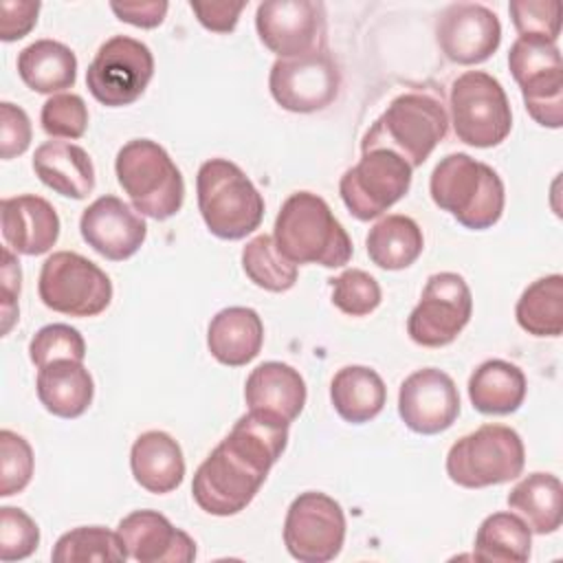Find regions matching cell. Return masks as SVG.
<instances>
[{"mask_svg":"<svg viewBox=\"0 0 563 563\" xmlns=\"http://www.w3.org/2000/svg\"><path fill=\"white\" fill-rule=\"evenodd\" d=\"M286 442V420L249 409L198 466L191 482L194 501L216 517L238 515L253 501Z\"/></svg>","mask_w":563,"mask_h":563,"instance_id":"cell-1","label":"cell"},{"mask_svg":"<svg viewBox=\"0 0 563 563\" xmlns=\"http://www.w3.org/2000/svg\"><path fill=\"white\" fill-rule=\"evenodd\" d=\"M273 240L292 264H321L336 268L350 262L352 240L334 218L330 205L312 191L288 196L275 218Z\"/></svg>","mask_w":563,"mask_h":563,"instance_id":"cell-2","label":"cell"},{"mask_svg":"<svg viewBox=\"0 0 563 563\" xmlns=\"http://www.w3.org/2000/svg\"><path fill=\"white\" fill-rule=\"evenodd\" d=\"M433 202L473 231L490 229L504 213V183L499 174L464 152L449 154L431 172Z\"/></svg>","mask_w":563,"mask_h":563,"instance_id":"cell-3","label":"cell"},{"mask_svg":"<svg viewBox=\"0 0 563 563\" xmlns=\"http://www.w3.org/2000/svg\"><path fill=\"white\" fill-rule=\"evenodd\" d=\"M449 117L442 101L422 90H409L389 101L369 125L361 150H389L409 167H420L435 145L446 136Z\"/></svg>","mask_w":563,"mask_h":563,"instance_id":"cell-4","label":"cell"},{"mask_svg":"<svg viewBox=\"0 0 563 563\" xmlns=\"http://www.w3.org/2000/svg\"><path fill=\"white\" fill-rule=\"evenodd\" d=\"M198 209L207 229L222 240H242L264 218V198L251 178L227 158H209L196 176Z\"/></svg>","mask_w":563,"mask_h":563,"instance_id":"cell-5","label":"cell"},{"mask_svg":"<svg viewBox=\"0 0 563 563\" xmlns=\"http://www.w3.org/2000/svg\"><path fill=\"white\" fill-rule=\"evenodd\" d=\"M114 172L139 213L167 220L180 211L185 200L183 174L156 141H128L117 154Z\"/></svg>","mask_w":563,"mask_h":563,"instance_id":"cell-6","label":"cell"},{"mask_svg":"<svg viewBox=\"0 0 563 563\" xmlns=\"http://www.w3.org/2000/svg\"><path fill=\"white\" fill-rule=\"evenodd\" d=\"M523 464V442L506 424H482L453 442L446 453V475L464 488L506 484L521 475Z\"/></svg>","mask_w":563,"mask_h":563,"instance_id":"cell-7","label":"cell"},{"mask_svg":"<svg viewBox=\"0 0 563 563\" xmlns=\"http://www.w3.org/2000/svg\"><path fill=\"white\" fill-rule=\"evenodd\" d=\"M451 123L455 136L473 147L499 145L512 128V112L501 84L484 70H466L451 84Z\"/></svg>","mask_w":563,"mask_h":563,"instance_id":"cell-8","label":"cell"},{"mask_svg":"<svg viewBox=\"0 0 563 563\" xmlns=\"http://www.w3.org/2000/svg\"><path fill=\"white\" fill-rule=\"evenodd\" d=\"M508 68L521 88L528 114L543 128L563 123V64L556 42L519 35L508 53Z\"/></svg>","mask_w":563,"mask_h":563,"instance_id":"cell-9","label":"cell"},{"mask_svg":"<svg viewBox=\"0 0 563 563\" xmlns=\"http://www.w3.org/2000/svg\"><path fill=\"white\" fill-rule=\"evenodd\" d=\"M46 308L70 317H97L112 301L110 277L88 257L57 251L46 257L37 279Z\"/></svg>","mask_w":563,"mask_h":563,"instance_id":"cell-10","label":"cell"},{"mask_svg":"<svg viewBox=\"0 0 563 563\" xmlns=\"http://www.w3.org/2000/svg\"><path fill=\"white\" fill-rule=\"evenodd\" d=\"M154 75V55L141 40L114 35L106 40L86 70L90 95L108 106L121 108L134 103Z\"/></svg>","mask_w":563,"mask_h":563,"instance_id":"cell-11","label":"cell"},{"mask_svg":"<svg viewBox=\"0 0 563 563\" xmlns=\"http://www.w3.org/2000/svg\"><path fill=\"white\" fill-rule=\"evenodd\" d=\"M411 167L389 150H367L339 183L347 211L358 220H372L394 207L411 187Z\"/></svg>","mask_w":563,"mask_h":563,"instance_id":"cell-12","label":"cell"},{"mask_svg":"<svg viewBox=\"0 0 563 563\" xmlns=\"http://www.w3.org/2000/svg\"><path fill=\"white\" fill-rule=\"evenodd\" d=\"M345 541V515L336 499L308 490L292 499L284 521V543L301 563L332 561Z\"/></svg>","mask_w":563,"mask_h":563,"instance_id":"cell-13","label":"cell"},{"mask_svg":"<svg viewBox=\"0 0 563 563\" xmlns=\"http://www.w3.org/2000/svg\"><path fill=\"white\" fill-rule=\"evenodd\" d=\"M471 314L473 297L464 277L451 271L435 273L407 319V334L422 347H442L457 339Z\"/></svg>","mask_w":563,"mask_h":563,"instance_id":"cell-14","label":"cell"},{"mask_svg":"<svg viewBox=\"0 0 563 563\" xmlns=\"http://www.w3.org/2000/svg\"><path fill=\"white\" fill-rule=\"evenodd\" d=\"M262 44L277 57H299L325 51L328 20L323 2L268 0L255 11Z\"/></svg>","mask_w":563,"mask_h":563,"instance_id":"cell-15","label":"cell"},{"mask_svg":"<svg viewBox=\"0 0 563 563\" xmlns=\"http://www.w3.org/2000/svg\"><path fill=\"white\" fill-rule=\"evenodd\" d=\"M268 88L284 110L317 112L336 99L341 70L328 48L299 57H277L271 66Z\"/></svg>","mask_w":563,"mask_h":563,"instance_id":"cell-16","label":"cell"},{"mask_svg":"<svg viewBox=\"0 0 563 563\" xmlns=\"http://www.w3.org/2000/svg\"><path fill=\"white\" fill-rule=\"evenodd\" d=\"M435 42L455 64H482L499 48L501 24L497 13L484 4L453 2L435 20Z\"/></svg>","mask_w":563,"mask_h":563,"instance_id":"cell-17","label":"cell"},{"mask_svg":"<svg viewBox=\"0 0 563 563\" xmlns=\"http://www.w3.org/2000/svg\"><path fill=\"white\" fill-rule=\"evenodd\" d=\"M398 413L416 433L446 431L460 416V394L453 378L435 367L409 374L398 391Z\"/></svg>","mask_w":563,"mask_h":563,"instance_id":"cell-18","label":"cell"},{"mask_svg":"<svg viewBox=\"0 0 563 563\" xmlns=\"http://www.w3.org/2000/svg\"><path fill=\"white\" fill-rule=\"evenodd\" d=\"M79 231L92 251L112 262L132 257L147 235L141 213L110 194L97 198L84 209Z\"/></svg>","mask_w":563,"mask_h":563,"instance_id":"cell-19","label":"cell"},{"mask_svg":"<svg viewBox=\"0 0 563 563\" xmlns=\"http://www.w3.org/2000/svg\"><path fill=\"white\" fill-rule=\"evenodd\" d=\"M117 534L128 559L139 563H189L196 541L156 510H134L119 521Z\"/></svg>","mask_w":563,"mask_h":563,"instance_id":"cell-20","label":"cell"},{"mask_svg":"<svg viewBox=\"0 0 563 563\" xmlns=\"http://www.w3.org/2000/svg\"><path fill=\"white\" fill-rule=\"evenodd\" d=\"M0 227L9 249L22 255H42L59 238V216L55 207L35 194L2 198Z\"/></svg>","mask_w":563,"mask_h":563,"instance_id":"cell-21","label":"cell"},{"mask_svg":"<svg viewBox=\"0 0 563 563\" xmlns=\"http://www.w3.org/2000/svg\"><path fill=\"white\" fill-rule=\"evenodd\" d=\"M244 400L249 409L277 416L290 424L306 405V383L295 367L266 361L249 374Z\"/></svg>","mask_w":563,"mask_h":563,"instance_id":"cell-22","label":"cell"},{"mask_svg":"<svg viewBox=\"0 0 563 563\" xmlns=\"http://www.w3.org/2000/svg\"><path fill=\"white\" fill-rule=\"evenodd\" d=\"M130 468L141 488L154 495L172 493L185 477L180 444L165 431L141 433L130 451Z\"/></svg>","mask_w":563,"mask_h":563,"instance_id":"cell-23","label":"cell"},{"mask_svg":"<svg viewBox=\"0 0 563 563\" xmlns=\"http://www.w3.org/2000/svg\"><path fill=\"white\" fill-rule=\"evenodd\" d=\"M264 343V323L253 308L231 306L220 310L207 330L211 356L229 367L251 363Z\"/></svg>","mask_w":563,"mask_h":563,"instance_id":"cell-24","label":"cell"},{"mask_svg":"<svg viewBox=\"0 0 563 563\" xmlns=\"http://www.w3.org/2000/svg\"><path fill=\"white\" fill-rule=\"evenodd\" d=\"M35 176L53 191L81 200L95 189V167L88 152L68 141H46L33 154Z\"/></svg>","mask_w":563,"mask_h":563,"instance_id":"cell-25","label":"cell"},{"mask_svg":"<svg viewBox=\"0 0 563 563\" xmlns=\"http://www.w3.org/2000/svg\"><path fill=\"white\" fill-rule=\"evenodd\" d=\"M37 398L57 418H79L92 402L95 383L81 361H53L37 372Z\"/></svg>","mask_w":563,"mask_h":563,"instance_id":"cell-26","label":"cell"},{"mask_svg":"<svg viewBox=\"0 0 563 563\" xmlns=\"http://www.w3.org/2000/svg\"><path fill=\"white\" fill-rule=\"evenodd\" d=\"M526 376L508 361L488 358L468 378V398L479 413L508 416L523 405Z\"/></svg>","mask_w":563,"mask_h":563,"instance_id":"cell-27","label":"cell"},{"mask_svg":"<svg viewBox=\"0 0 563 563\" xmlns=\"http://www.w3.org/2000/svg\"><path fill=\"white\" fill-rule=\"evenodd\" d=\"M330 400L345 422L363 424L383 411L387 387L376 369L347 365L334 374L330 383Z\"/></svg>","mask_w":563,"mask_h":563,"instance_id":"cell-28","label":"cell"},{"mask_svg":"<svg viewBox=\"0 0 563 563\" xmlns=\"http://www.w3.org/2000/svg\"><path fill=\"white\" fill-rule=\"evenodd\" d=\"M508 506L515 510L530 532L552 534L563 519V486L552 473H530L510 493Z\"/></svg>","mask_w":563,"mask_h":563,"instance_id":"cell-29","label":"cell"},{"mask_svg":"<svg viewBox=\"0 0 563 563\" xmlns=\"http://www.w3.org/2000/svg\"><path fill=\"white\" fill-rule=\"evenodd\" d=\"M18 73L22 81L42 95L66 90L77 79L75 53L55 40H35L18 55Z\"/></svg>","mask_w":563,"mask_h":563,"instance_id":"cell-30","label":"cell"},{"mask_svg":"<svg viewBox=\"0 0 563 563\" xmlns=\"http://www.w3.org/2000/svg\"><path fill=\"white\" fill-rule=\"evenodd\" d=\"M369 260L385 271H400L411 266L422 249L424 238L418 222L409 216L391 213L380 218L365 238Z\"/></svg>","mask_w":563,"mask_h":563,"instance_id":"cell-31","label":"cell"},{"mask_svg":"<svg viewBox=\"0 0 563 563\" xmlns=\"http://www.w3.org/2000/svg\"><path fill=\"white\" fill-rule=\"evenodd\" d=\"M532 532L515 512L488 515L475 534L473 556L486 563H523L530 559Z\"/></svg>","mask_w":563,"mask_h":563,"instance_id":"cell-32","label":"cell"},{"mask_svg":"<svg viewBox=\"0 0 563 563\" xmlns=\"http://www.w3.org/2000/svg\"><path fill=\"white\" fill-rule=\"evenodd\" d=\"M515 317L532 336H559L563 332V277L554 273L532 282L521 292Z\"/></svg>","mask_w":563,"mask_h":563,"instance_id":"cell-33","label":"cell"},{"mask_svg":"<svg viewBox=\"0 0 563 563\" xmlns=\"http://www.w3.org/2000/svg\"><path fill=\"white\" fill-rule=\"evenodd\" d=\"M51 559L57 563H86V561L123 563L128 559V552L117 532L103 526H79L64 532L57 539L51 552Z\"/></svg>","mask_w":563,"mask_h":563,"instance_id":"cell-34","label":"cell"},{"mask_svg":"<svg viewBox=\"0 0 563 563\" xmlns=\"http://www.w3.org/2000/svg\"><path fill=\"white\" fill-rule=\"evenodd\" d=\"M242 268L246 277L264 290L284 292L297 282V264L286 260L273 240V235H255L242 249Z\"/></svg>","mask_w":563,"mask_h":563,"instance_id":"cell-35","label":"cell"},{"mask_svg":"<svg viewBox=\"0 0 563 563\" xmlns=\"http://www.w3.org/2000/svg\"><path fill=\"white\" fill-rule=\"evenodd\" d=\"M330 286L332 303L350 317H365L374 312L380 303L378 282L361 268L343 271L339 277L330 279Z\"/></svg>","mask_w":563,"mask_h":563,"instance_id":"cell-36","label":"cell"},{"mask_svg":"<svg viewBox=\"0 0 563 563\" xmlns=\"http://www.w3.org/2000/svg\"><path fill=\"white\" fill-rule=\"evenodd\" d=\"M29 356L37 367L62 358L84 361L86 341L77 328H70L68 323H51L33 334L29 343Z\"/></svg>","mask_w":563,"mask_h":563,"instance_id":"cell-37","label":"cell"},{"mask_svg":"<svg viewBox=\"0 0 563 563\" xmlns=\"http://www.w3.org/2000/svg\"><path fill=\"white\" fill-rule=\"evenodd\" d=\"M33 477V449L15 431H0V497H11Z\"/></svg>","mask_w":563,"mask_h":563,"instance_id":"cell-38","label":"cell"},{"mask_svg":"<svg viewBox=\"0 0 563 563\" xmlns=\"http://www.w3.org/2000/svg\"><path fill=\"white\" fill-rule=\"evenodd\" d=\"M42 128L55 139H79L88 128V108L75 92L53 95L44 101L40 114Z\"/></svg>","mask_w":563,"mask_h":563,"instance_id":"cell-39","label":"cell"},{"mask_svg":"<svg viewBox=\"0 0 563 563\" xmlns=\"http://www.w3.org/2000/svg\"><path fill=\"white\" fill-rule=\"evenodd\" d=\"M40 545L37 523L20 508H0V559L20 561L31 556Z\"/></svg>","mask_w":563,"mask_h":563,"instance_id":"cell-40","label":"cell"},{"mask_svg":"<svg viewBox=\"0 0 563 563\" xmlns=\"http://www.w3.org/2000/svg\"><path fill=\"white\" fill-rule=\"evenodd\" d=\"M512 24L519 35H539L550 42L561 33V2L559 0H512L508 4Z\"/></svg>","mask_w":563,"mask_h":563,"instance_id":"cell-41","label":"cell"},{"mask_svg":"<svg viewBox=\"0 0 563 563\" xmlns=\"http://www.w3.org/2000/svg\"><path fill=\"white\" fill-rule=\"evenodd\" d=\"M31 145V121L29 114L11 103H0V156L4 161L24 154Z\"/></svg>","mask_w":563,"mask_h":563,"instance_id":"cell-42","label":"cell"},{"mask_svg":"<svg viewBox=\"0 0 563 563\" xmlns=\"http://www.w3.org/2000/svg\"><path fill=\"white\" fill-rule=\"evenodd\" d=\"M40 2L2 0L0 2V40L15 42L24 37L37 22Z\"/></svg>","mask_w":563,"mask_h":563,"instance_id":"cell-43","label":"cell"},{"mask_svg":"<svg viewBox=\"0 0 563 563\" xmlns=\"http://www.w3.org/2000/svg\"><path fill=\"white\" fill-rule=\"evenodd\" d=\"M2 334H7L18 319V295H20V262L9 246H2Z\"/></svg>","mask_w":563,"mask_h":563,"instance_id":"cell-44","label":"cell"},{"mask_svg":"<svg viewBox=\"0 0 563 563\" xmlns=\"http://www.w3.org/2000/svg\"><path fill=\"white\" fill-rule=\"evenodd\" d=\"M246 2H189L198 22L213 33H231Z\"/></svg>","mask_w":563,"mask_h":563,"instance_id":"cell-45","label":"cell"},{"mask_svg":"<svg viewBox=\"0 0 563 563\" xmlns=\"http://www.w3.org/2000/svg\"><path fill=\"white\" fill-rule=\"evenodd\" d=\"M110 9L121 22L141 29H154L165 20L169 4L165 0H143V2H110Z\"/></svg>","mask_w":563,"mask_h":563,"instance_id":"cell-46","label":"cell"}]
</instances>
